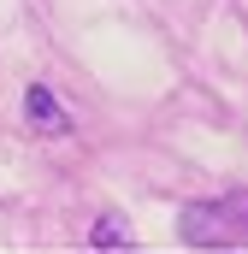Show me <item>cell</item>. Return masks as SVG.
Returning <instances> with one entry per match:
<instances>
[{
    "label": "cell",
    "mask_w": 248,
    "mask_h": 254,
    "mask_svg": "<svg viewBox=\"0 0 248 254\" xmlns=\"http://www.w3.org/2000/svg\"><path fill=\"white\" fill-rule=\"evenodd\" d=\"M184 243L189 249H237V243H248V190L184 207Z\"/></svg>",
    "instance_id": "1"
},
{
    "label": "cell",
    "mask_w": 248,
    "mask_h": 254,
    "mask_svg": "<svg viewBox=\"0 0 248 254\" xmlns=\"http://www.w3.org/2000/svg\"><path fill=\"white\" fill-rule=\"evenodd\" d=\"M24 113H30V130H36V136H60V130L71 125V119L60 113V101H54L42 83H30V95H24Z\"/></svg>",
    "instance_id": "2"
},
{
    "label": "cell",
    "mask_w": 248,
    "mask_h": 254,
    "mask_svg": "<svg viewBox=\"0 0 248 254\" xmlns=\"http://www.w3.org/2000/svg\"><path fill=\"white\" fill-rule=\"evenodd\" d=\"M89 243H95V249H130L136 237H130V225H124V219H95Z\"/></svg>",
    "instance_id": "3"
}]
</instances>
